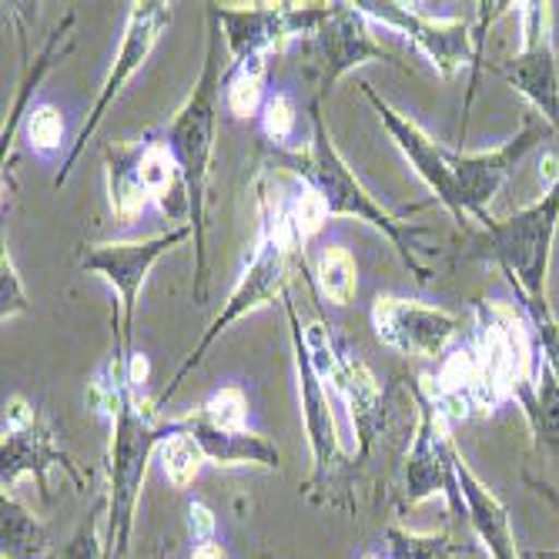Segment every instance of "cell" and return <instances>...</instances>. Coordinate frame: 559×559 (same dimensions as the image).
<instances>
[{"label": "cell", "instance_id": "7402d4cb", "mask_svg": "<svg viewBox=\"0 0 559 559\" xmlns=\"http://www.w3.org/2000/svg\"><path fill=\"white\" fill-rule=\"evenodd\" d=\"M50 536L37 516L14 496H0V559H47Z\"/></svg>", "mask_w": 559, "mask_h": 559}, {"label": "cell", "instance_id": "30bf717a", "mask_svg": "<svg viewBox=\"0 0 559 559\" xmlns=\"http://www.w3.org/2000/svg\"><path fill=\"white\" fill-rule=\"evenodd\" d=\"M413 395L419 402V426H416L413 449L405 455V476H402L405 502L416 506L429 496H449L452 513L466 520V502L460 483H455V455H460V449H455L449 432L452 423L419 382L413 385Z\"/></svg>", "mask_w": 559, "mask_h": 559}, {"label": "cell", "instance_id": "4dcf8cb0", "mask_svg": "<svg viewBox=\"0 0 559 559\" xmlns=\"http://www.w3.org/2000/svg\"><path fill=\"white\" fill-rule=\"evenodd\" d=\"M259 118H262L265 138L285 151L288 141L295 138V128H298V108H295L292 94H288V91H272Z\"/></svg>", "mask_w": 559, "mask_h": 559}, {"label": "cell", "instance_id": "8d00e7d4", "mask_svg": "<svg viewBox=\"0 0 559 559\" xmlns=\"http://www.w3.org/2000/svg\"><path fill=\"white\" fill-rule=\"evenodd\" d=\"M359 559H382V556H379V552H362Z\"/></svg>", "mask_w": 559, "mask_h": 559}, {"label": "cell", "instance_id": "8992f818", "mask_svg": "<svg viewBox=\"0 0 559 559\" xmlns=\"http://www.w3.org/2000/svg\"><path fill=\"white\" fill-rule=\"evenodd\" d=\"M305 345H309L312 366L322 376L325 389L335 392L342 409L348 413L355 442H359V463L369 460L376 439L385 429V392L376 372L352 352V345L325 322L301 325Z\"/></svg>", "mask_w": 559, "mask_h": 559}, {"label": "cell", "instance_id": "3957f363", "mask_svg": "<svg viewBox=\"0 0 559 559\" xmlns=\"http://www.w3.org/2000/svg\"><path fill=\"white\" fill-rule=\"evenodd\" d=\"M259 218H262V228H259V241H255V251H251V259L245 265V272L238 275L235 288L228 292L222 312L212 319V325L201 335V342L185 355V362L178 366V372L171 376V382L158 392L155 399V413L162 416L165 405L178 395V389L185 385V379L194 372V366H201V359L209 355V348L245 316L265 309L272 305L278 295L285 298V285L292 278V269H301L305 272V251L285 218V198H278L272 188H269V178H259Z\"/></svg>", "mask_w": 559, "mask_h": 559}, {"label": "cell", "instance_id": "e0dca14e", "mask_svg": "<svg viewBox=\"0 0 559 559\" xmlns=\"http://www.w3.org/2000/svg\"><path fill=\"white\" fill-rule=\"evenodd\" d=\"M543 141V128L526 118V124L520 128V134H513L510 141H502L492 151H455L449 147V165L455 175V185H460L463 194V209L469 218H476L479 225L489 222V205L492 198L499 194V188L510 181V175L516 171V165L530 155V151Z\"/></svg>", "mask_w": 559, "mask_h": 559}, {"label": "cell", "instance_id": "5b68a950", "mask_svg": "<svg viewBox=\"0 0 559 559\" xmlns=\"http://www.w3.org/2000/svg\"><path fill=\"white\" fill-rule=\"evenodd\" d=\"M559 228V178L546 185V194L536 205L510 215V218H489L483 225V248L486 255L502 269L520 295V309L533 322V329L556 322L549 298H546V278H549V259L552 241Z\"/></svg>", "mask_w": 559, "mask_h": 559}, {"label": "cell", "instance_id": "f546056e", "mask_svg": "<svg viewBox=\"0 0 559 559\" xmlns=\"http://www.w3.org/2000/svg\"><path fill=\"white\" fill-rule=\"evenodd\" d=\"M198 413L222 429H248V392L241 385H218Z\"/></svg>", "mask_w": 559, "mask_h": 559}, {"label": "cell", "instance_id": "ffe728a7", "mask_svg": "<svg viewBox=\"0 0 559 559\" xmlns=\"http://www.w3.org/2000/svg\"><path fill=\"white\" fill-rule=\"evenodd\" d=\"M455 483H460L463 502H466V523L473 526L476 539L489 552V559H523L516 549L510 510L499 502V496L469 469L463 455H455Z\"/></svg>", "mask_w": 559, "mask_h": 559}, {"label": "cell", "instance_id": "52a82bcc", "mask_svg": "<svg viewBox=\"0 0 559 559\" xmlns=\"http://www.w3.org/2000/svg\"><path fill=\"white\" fill-rule=\"evenodd\" d=\"M194 238L191 225H178L168 228L162 235H151L141 241H105V245H91L81 255V269L94 272L105 278L115 292H118V305H115V335L121 338L124 352H138L134 348V312H138V295L141 285L147 278V272L155 269V262L181 241Z\"/></svg>", "mask_w": 559, "mask_h": 559}, {"label": "cell", "instance_id": "9a60e30c", "mask_svg": "<svg viewBox=\"0 0 559 559\" xmlns=\"http://www.w3.org/2000/svg\"><path fill=\"white\" fill-rule=\"evenodd\" d=\"M372 329L382 345L413 355V359H442V355L460 342L463 322L439 305L379 295L372 301Z\"/></svg>", "mask_w": 559, "mask_h": 559}, {"label": "cell", "instance_id": "44dd1931", "mask_svg": "<svg viewBox=\"0 0 559 559\" xmlns=\"http://www.w3.org/2000/svg\"><path fill=\"white\" fill-rule=\"evenodd\" d=\"M105 162H108L111 212L121 225H131L147 212V205H155L141 175V144H108Z\"/></svg>", "mask_w": 559, "mask_h": 559}, {"label": "cell", "instance_id": "6da1fadb", "mask_svg": "<svg viewBox=\"0 0 559 559\" xmlns=\"http://www.w3.org/2000/svg\"><path fill=\"white\" fill-rule=\"evenodd\" d=\"M134 355V352H131ZM131 355L115 335L108 366L94 382L100 413L111 419L108 445V516H105V559H124L131 546V526L138 496L147 476V463L155 460L165 439L175 436V419H162L155 402H147L141 385L131 379Z\"/></svg>", "mask_w": 559, "mask_h": 559}, {"label": "cell", "instance_id": "7c38bea8", "mask_svg": "<svg viewBox=\"0 0 559 559\" xmlns=\"http://www.w3.org/2000/svg\"><path fill=\"white\" fill-rule=\"evenodd\" d=\"M520 55L496 64L492 74L520 91L559 138V61L552 47V4H520Z\"/></svg>", "mask_w": 559, "mask_h": 559}, {"label": "cell", "instance_id": "d4e9b609", "mask_svg": "<svg viewBox=\"0 0 559 559\" xmlns=\"http://www.w3.org/2000/svg\"><path fill=\"white\" fill-rule=\"evenodd\" d=\"M312 278L332 305H348L355 298V292H359V265H355L352 251L338 241L322 248Z\"/></svg>", "mask_w": 559, "mask_h": 559}, {"label": "cell", "instance_id": "d6a6232c", "mask_svg": "<svg viewBox=\"0 0 559 559\" xmlns=\"http://www.w3.org/2000/svg\"><path fill=\"white\" fill-rule=\"evenodd\" d=\"M188 533L194 543H209L215 539L218 533V520H215V510L205 502V499H191L188 502Z\"/></svg>", "mask_w": 559, "mask_h": 559}, {"label": "cell", "instance_id": "d590c367", "mask_svg": "<svg viewBox=\"0 0 559 559\" xmlns=\"http://www.w3.org/2000/svg\"><path fill=\"white\" fill-rule=\"evenodd\" d=\"M168 556V543L165 546H158V552H155V559H165Z\"/></svg>", "mask_w": 559, "mask_h": 559}, {"label": "cell", "instance_id": "ac0fdd59", "mask_svg": "<svg viewBox=\"0 0 559 559\" xmlns=\"http://www.w3.org/2000/svg\"><path fill=\"white\" fill-rule=\"evenodd\" d=\"M359 87L369 97V105L376 108V115H379L382 128L389 131V138L395 141V147L405 155V162L416 168V175L432 191V198L439 201L442 209H449V215L460 225H469V215L463 209L460 185H455V175H452V165H449V147L432 141L413 118H405L402 111H395L389 100H382L372 91V84H359Z\"/></svg>", "mask_w": 559, "mask_h": 559}, {"label": "cell", "instance_id": "d6986e66", "mask_svg": "<svg viewBox=\"0 0 559 559\" xmlns=\"http://www.w3.org/2000/svg\"><path fill=\"white\" fill-rule=\"evenodd\" d=\"M188 436L205 452V460L212 466H259V469H278L282 466V452L278 445L251 429H222L212 426L201 413H188L178 419Z\"/></svg>", "mask_w": 559, "mask_h": 559}, {"label": "cell", "instance_id": "603a6c76", "mask_svg": "<svg viewBox=\"0 0 559 559\" xmlns=\"http://www.w3.org/2000/svg\"><path fill=\"white\" fill-rule=\"evenodd\" d=\"M269 58H245L225 71V108L231 118H259L269 100Z\"/></svg>", "mask_w": 559, "mask_h": 559}, {"label": "cell", "instance_id": "2e32d148", "mask_svg": "<svg viewBox=\"0 0 559 559\" xmlns=\"http://www.w3.org/2000/svg\"><path fill=\"white\" fill-rule=\"evenodd\" d=\"M309 40H312V55L319 64V97L316 100H322L338 78H345L359 64L382 61V64L399 68L395 55L389 47H382V40L376 37L372 21L355 4H329L325 21L319 24V31Z\"/></svg>", "mask_w": 559, "mask_h": 559}, {"label": "cell", "instance_id": "cb8c5ba5", "mask_svg": "<svg viewBox=\"0 0 559 559\" xmlns=\"http://www.w3.org/2000/svg\"><path fill=\"white\" fill-rule=\"evenodd\" d=\"M71 24H74V11L71 14H64V21H61V27L47 37V44L40 47V55H37V61H34V68L27 71V78L21 81V91H17V97H14V108H11V118H8V124H4V134H0V141H4V162H8V151H11V144H14V134L24 128V118L31 115V94L37 91V84L44 81V74L55 68V61H58V47H61V40H64V34L71 31Z\"/></svg>", "mask_w": 559, "mask_h": 559}, {"label": "cell", "instance_id": "1f68e13d", "mask_svg": "<svg viewBox=\"0 0 559 559\" xmlns=\"http://www.w3.org/2000/svg\"><path fill=\"white\" fill-rule=\"evenodd\" d=\"M27 292H24V282H21V272L14 265V255L4 245V255H0V319H14L21 312H27Z\"/></svg>", "mask_w": 559, "mask_h": 559}, {"label": "cell", "instance_id": "ba28073f", "mask_svg": "<svg viewBox=\"0 0 559 559\" xmlns=\"http://www.w3.org/2000/svg\"><path fill=\"white\" fill-rule=\"evenodd\" d=\"M171 17H175L171 4H158V0H144V4H131L128 24H124L121 44H118V55H115V64H111V71H108V81H105V87H100V94H97V100H94L91 115L84 118V124H81V131H78V141L71 144L68 158H64V165H61V171H58V178H55V188L68 185V178H71V171H74L78 158L84 155L87 141L94 138V131L100 128V121H105V115H108V108L118 100V94L128 87V81L144 68V61L151 58V50L158 47L162 34L171 27Z\"/></svg>", "mask_w": 559, "mask_h": 559}, {"label": "cell", "instance_id": "484cf974", "mask_svg": "<svg viewBox=\"0 0 559 559\" xmlns=\"http://www.w3.org/2000/svg\"><path fill=\"white\" fill-rule=\"evenodd\" d=\"M385 549L392 559H455L469 546L455 543L449 533H413L402 526H385Z\"/></svg>", "mask_w": 559, "mask_h": 559}, {"label": "cell", "instance_id": "277c9868", "mask_svg": "<svg viewBox=\"0 0 559 559\" xmlns=\"http://www.w3.org/2000/svg\"><path fill=\"white\" fill-rule=\"evenodd\" d=\"M278 162L285 165V171H292L298 181L309 185L329 212V218H355V222H366L376 231H382L392 248L402 255L405 269L416 275L419 285H426L432 278L429 265H423L419 251H426L423 238H429L426 225H413L409 218L392 215L382 201H376V194L359 181L348 168V162L338 155V147L332 144V134L325 128L322 118V100L312 105V141L305 151H282Z\"/></svg>", "mask_w": 559, "mask_h": 559}, {"label": "cell", "instance_id": "8fae6325", "mask_svg": "<svg viewBox=\"0 0 559 559\" xmlns=\"http://www.w3.org/2000/svg\"><path fill=\"white\" fill-rule=\"evenodd\" d=\"M218 24L228 44V64L245 58H272L298 40L312 37L329 14V4H251V8H218Z\"/></svg>", "mask_w": 559, "mask_h": 559}, {"label": "cell", "instance_id": "83f0119b", "mask_svg": "<svg viewBox=\"0 0 559 559\" xmlns=\"http://www.w3.org/2000/svg\"><path fill=\"white\" fill-rule=\"evenodd\" d=\"M21 131H24V141L37 158H55L68 144V124H64L61 111L55 105H47V100H40V105L31 108Z\"/></svg>", "mask_w": 559, "mask_h": 559}, {"label": "cell", "instance_id": "e575fe53", "mask_svg": "<svg viewBox=\"0 0 559 559\" xmlns=\"http://www.w3.org/2000/svg\"><path fill=\"white\" fill-rule=\"evenodd\" d=\"M530 559H559V549H536L530 552Z\"/></svg>", "mask_w": 559, "mask_h": 559}, {"label": "cell", "instance_id": "9c48e42d", "mask_svg": "<svg viewBox=\"0 0 559 559\" xmlns=\"http://www.w3.org/2000/svg\"><path fill=\"white\" fill-rule=\"evenodd\" d=\"M285 312H288V329H292L301 419H305V436H309V449H312V476H309V483H305V489H319V486L335 483L348 469V455L342 449V436H338L329 389L312 366L309 345H305V335H301L298 309H295V301H288V295H285Z\"/></svg>", "mask_w": 559, "mask_h": 559}, {"label": "cell", "instance_id": "4fadbf2b", "mask_svg": "<svg viewBox=\"0 0 559 559\" xmlns=\"http://www.w3.org/2000/svg\"><path fill=\"white\" fill-rule=\"evenodd\" d=\"M0 455H4V473H0V483H4V492H14L21 476H34L40 496L47 499V473L61 466L71 483L78 486V492L87 489L84 473L71 463V455L55 442V429H50L34 405L24 395L8 399L4 405V445H0Z\"/></svg>", "mask_w": 559, "mask_h": 559}, {"label": "cell", "instance_id": "7a4b0ae2", "mask_svg": "<svg viewBox=\"0 0 559 559\" xmlns=\"http://www.w3.org/2000/svg\"><path fill=\"white\" fill-rule=\"evenodd\" d=\"M209 17V47H205V68L194 81L185 105L165 128V141L181 168L185 194H188V225L194 228V301H205L209 295V181H212V158H215V138H218V111L225 105V71L222 61L225 31L218 24L215 4H205Z\"/></svg>", "mask_w": 559, "mask_h": 559}, {"label": "cell", "instance_id": "4316f807", "mask_svg": "<svg viewBox=\"0 0 559 559\" xmlns=\"http://www.w3.org/2000/svg\"><path fill=\"white\" fill-rule=\"evenodd\" d=\"M158 460H162L165 479H168L175 489H188V486L198 479L201 466L209 463V460H205V452H201V445L194 442V436H188V432L181 429L178 419H175V436L165 439L162 449H158Z\"/></svg>", "mask_w": 559, "mask_h": 559}, {"label": "cell", "instance_id": "f1b7e54d", "mask_svg": "<svg viewBox=\"0 0 559 559\" xmlns=\"http://www.w3.org/2000/svg\"><path fill=\"white\" fill-rule=\"evenodd\" d=\"M100 516H108V499L100 496L91 513L81 520L74 536L50 556V559H105V539H100Z\"/></svg>", "mask_w": 559, "mask_h": 559}, {"label": "cell", "instance_id": "836d02e7", "mask_svg": "<svg viewBox=\"0 0 559 559\" xmlns=\"http://www.w3.org/2000/svg\"><path fill=\"white\" fill-rule=\"evenodd\" d=\"M188 559H228V552L218 539H209V543H194Z\"/></svg>", "mask_w": 559, "mask_h": 559}, {"label": "cell", "instance_id": "5bb4252c", "mask_svg": "<svg viewBox=\"0 0 559 559\" xmlns=\"http://www.w3.org/2000/svg\"><path fill=\"white\" fill-rule=\"evenodd\" d=\"M359 8L372 24L402 34L405 40H413L429 64L442 78H455L460 71L473 68L476 61V44H473V27L460 17H429L409 4H395V0H359Z\"/></svg>", "mask_w": 559, "mask_h": 559}]
</instances>
